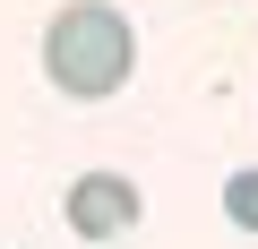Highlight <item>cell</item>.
<instances>
[{"label": "cell", "mask_w": 258, "mask_h": 249, "mask_svg": "<svg viewBox=\"0 0 258 249\" xmlns=\"http://www.w3.org/2000/svg\"><path fill=\"white\" fill-rule=\"evenodd\" d=\"M129 69H138V35H129V18L112 9V0H69V9L43 26V77L78 103H103L129 86Z\"/></svg>", "instance_id": "1"}, {"label": "cell", "mask_w": 258, "mask_h": 249, "mask_svg": "<svg viewBox=\"0 0 258 249\" xmlns=\"http://www.w3.org/2000/svg\"><path fill=\"white\" fill-rule=\"evenodd\" d=\"M60 206H69V232L78 240H120V232H138V215H147V198H138L129 172H78Z\"/></svg>", "instance_id": "2"}, {"label": "cell", "mask_w": 258, "mask_h": 249, "mask_svg": "<svg viewBox=\"0 0 258 249\" xmlns=\"http://www.w3.org/2000/svg\"><path fill=\"white\" fill-rule=\"evenodd\" d=\"M224 215H232V223H241V232H258V163H249V172H232V181H224Z\"/></svg>", "instance_id": "3"}]
</instances>
